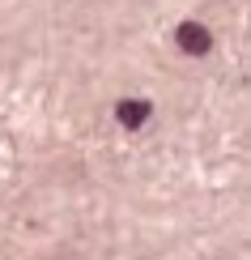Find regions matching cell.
Wrapping results in <instances>:
<instances>
[{"label": "cell", "instance_id": "1", "mask_svg": "<svg viewBox=\"0 0 251 260\" xmlns=\"http://www.w3.org/2000/svg\"><path fill=\"white\" fill-rule=\"evenodd\" d=\"M179 47L188 51V56H204V51L213 47V39H209V30H204L200 21H183L179 26Z\"/></svg>", "mask_w": 251, "mask_h": 260}, {"label": "cell", "instance_id": "2", "mask_svg": "<svg viewBox=\"0 0 251 260\" xmlns=\"http://www.w3.org/2000/svg\"><path fill=\"white\" fill-rule=\"evenodd\" d=\"M149 120V103H119V124H124V128H140V124H145Z\"/></svg>", "mask_w": 251, "mask_h": 260}]
</instances>
